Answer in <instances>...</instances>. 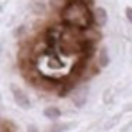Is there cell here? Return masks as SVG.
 <instances>
[{"mask_svg": "<svg viewBox=\"0 0 132 132\" xmlns=\"http://www.w3.org/2000/svg\"><path fill=\"white\" fill-rule=\"evenodd\" d=\"M11 91H13V100L16 102L18 107H22V109H29L30 107V98H29V95L23 89L16 88V86H11Z\"/></svg>", "mask_w": 132, "mask_h": 132, "instance_id": "4", "label": "cell"}, {"mask_svg": "<svg viewBox=\"0 0 132 132\" xmlns=\"http://www.w3.org/2000/svg\"><path fill=\"white\" fill-rule=\"evenodd\" d=\"M27 132H39V130H38V127H34V125H30V127L27 129Z\"/></svg>", "mask_w": 132, "mask_h": 132, "instance_id": "12", "label": "cell"}, {"mask_svg": "<svg viewBox=\"0 0 132 132\" xmlns=\"http://www.w3.org/2000/svg\"><path fill=\"white\" fill-rule=\"evenodd\" d=\"M59 16L63 25L75 30H86L93 27V9L89 0H66Z\"/></svg>", "mask_w": 132, "mask_h": 132, "instance_id": "2", "label": "cell"}, {"mask_svg": "<svg viewBox=\"0 0 132 132\" xmlns=\"http://www.w3.org/2000/svg\"><path fill=\"white\" fill-rule=\"evenodd\" d=\"M63 130H66V125H55L50 132H63Z\"/></svg>", "mask_w": 132, "mask_h": 132, "instance_id": "11", "label": "cell"}, {"mask_svg": "<svg viewBox=\"0 0 132 132\" xmlns=\"http://www.w3.org/2000/svg\"><path fill=\"white\" fill-rule=\"evenodd\" d=\"M88 93H89L88 86H77V88L71 91V102H73V105L82 107L88 102Z\"/></svg>", "mask_w": 132, "mask_h": 132, "instance_id": "3", "label": "cell"}, {"mask_svg": "<svg viewBox=\"0 0 132 132\" xmlns=\"http://www.w3.org/2000/svg\"><path fill=\"white\" fill-rule=\"evenodd\" d=\"M98 64L100 66H107L109 64V54H107V48H102L100 54H98Z\"/></svg>", "mask_w": 132, "mask_h": 132, "instance_id": "8", "label": "cell"}, {"mask_svg": "<svg viewBox=\"0 0 132 132\" xmlns=\"http://www.w3.org/2000/svg\"><path fill=\"white\" fill-rule=\"evenodd\" d=\"M29 7H30V11L34 14H43L46 11V0H30Z\"/></svg>", "mask_w": 132, "mask_h": 132, "instance_id": "6", "label": "cell"}, {"mask_svg": "<svg viewBox=\"0 0 132 132\" xmlns=\"http://www.w3.org/2000/svg\"><path fill=\"white\" fill-rule=\"evenodd\" d=\"M45 41L52 50H55L59 55H63L66 59L77 57L80 61H86L91 55V48H93V43H89L86 39L82 30H75L66 25L48 29Z\"/></svg>", "mask_w": 132, "mask_h": 132, "instance_id": "1", "label": "cell"}, {"mask_svg": "<svg viewBox=\"0 0 132 132\" xmlns=\"http://www.w3.org/2000/svg\"><path fill=\"white\" fill-rule=\"evenodd\" d=\"M107 20H109V16L104 7H93V23H96L98 27H104Z\"/></svg>", "mask_w": 132, "mask_h": 132, "instance_id": "5", "label": "cell"}, {"mask_svg": "<svg viewBox=\"0 0 132 132\" xmlns=\"http://www.w3.org/2000/svg\"><path fill=\"white\" fill-rule=\"evenodd\" d=\"M45 118H48V120H59V116H61V109L59 107H46L43 111Z\"/></svg>", "mask_w": 132, "mask_h": 132, "instance_id": "7", "label": "cell"}, {"mask_svg": "<svg viewBox=\"0 0 132 132\" xmlns=\"http://www.w3.org/2000/svg\"><path fill=\"white\" fill-rule=\"evenodd\" d=\"M0 102H2V98H0Z\"/></svg>", "mask_w": 132, "mask_h": 132, "instance_id": "13", "label": "cell"}, {"mask_svg": "<svg viewBox=\"0 0 132 132\" xmlns=\"http://www.w3.org/2000/svg\"><path fill=\"white\" fill-rule=\"evenodd\" d=\"M0 132H13V125L0 118Z\"/></svg>", "mask_w": 132, "mask_h": 132, "instance_id": "9", "label": "cell"}, {"mask_svg": "<svg viewBox=\"0 0 132 132\" xmlns=\"http://www.w3.org/2000/svg\"><path fill=\"white\" fill-rule=\"evenodd\" d=\"M125 16H127V20L132 23V7H127V9H125Z\"/></svg>", "mask_w": 132, "mask_h": 132, "instance_id": "10", "label": "cell"}]
</instances>
